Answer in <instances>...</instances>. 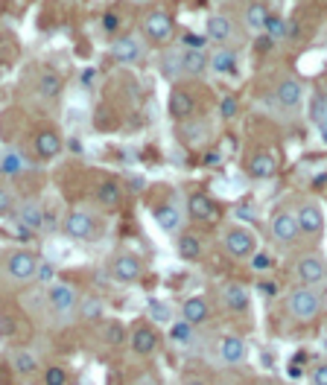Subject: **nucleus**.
I'll return each instance as SVG.
<instances>
[{
	"label": "nucleus",
	"instance_id": "5fc2aeb1",
	"mask_svg": "<svg viewBox=\"0 0 327 385\" xmlns=\"http://www.w3.org/2000/svg\"><path fill=\"white\" fill-rule=\"evenodd\" d=\"M181 385H208V382H204L202 377H184V382H181Z\"/></svg>",
	"mask_w": 327,
	"mask_h": 385
},
{
	"label": "nucleus",
	"instance_id": "423d86ee",
	"mask_svg": "<svg viewBox=\"0 0 327 385\" xmlns=\"http://www.w3.org/2000/svg\"><path fill=\"white\" fill-rule=\"evenodd\" d=\"M269 237H272L275 245H281V248H293L301 240V231H298V222L293 216V210L277 207L275 214L269 216Z\"/></svg>",
	"mask_w": 327,
	"mask_h": 385
},
{
	"label": "nucleus",
	"instance_id": "ddd939ff",
	"mask_svg": "<svg viewBox=\"0 0 327 385\" xmlns=\"http://www.w3.org/2000/svg\"><path fill=\"white\" fill-rule=\"evenodd\" d=\"M293 216L298 222L301 237H319V233L324 231V214H321V207L316 202H301L293 210Z\"/></svg>",
	"mask_w": 327,
	"mask_h": 385
},
{
	"label": "nucleus",
	"instance_id": "a19ab883",
	"mask_svg": "<svg viewBox=\"0 0 327 385\" xmlns=\"http://www.w3.org/2000/svg\"><path fill=\"white\" fill-rule=\"evenodd\" d=\"M237 114H240V99H237V94H225L220 99V117L222 120H234Z\"/></svg>",
	"mask_w": 327,
	"mask_h": 385
},
{
	"label": "nucleus",
	"instance_id": "c9c22d12",
	"mask_svg": "<svg viewBox=\"0 0 327 385\" xmlns=\"http://www.w3.org/2000/svg\"><path fill=\"white\" fill-rule=\"evenodd\" d=\"M23 169H27V158L21 152H6L0 158V172H3V176H21Z\"/></svg>",
	"mask_w": 327,
	"mask_h": 385
},
{
	"label": "nucleus",
	"instance_id": "473e14b6",
	"mask_svg": "<svg viewBox=\"0 0 327 385\" xmlns=\"http://www.w3.org/2000/svg\"><path fill=\"white\" fill-rule=\"evenodd\" d=\"M103 313H105V304H103V298H96V295H88V298H82L79 301V309H76V315L82 318V321H100L103 318Z\"/></svg>",
	"mask_w": 327,
	"mask_h": 385
},
{
	"label": "nucleus",
	"instance_id": "5701e85b",
	"mask_svg": "<svg viewBox=\"0 0 327 385\" xmlns=\"http://www.w3.org/2000/svg\"><path fill=\"white\" fill-rule=\"evenodd\" d=\"M112 275L120 283H135V280H140V275H143L140 257H135V254H117L112 260Z\"/></svg>",
	"mask_w": 327,
	"mask_h": 385
},
{
	"label": "nucleus",
	"instance_id": "4468645a",
	"mask_svg": "<svg viewBox=\"0 0 327 385\" xmlns=\"http://www.w3.org/2000/svg\"><path fill=\"white\" fill-rule=\"evenodd\" d=\"M275 103L281 105L284 111H295L304 103V82L298 76H286L275 85Z\"/></svg>",
	"mask_w": 327,
	"mask_h": 385
},
{
	"label": "nucleus",
	"instance_id": "4be33fe9",
	"mask_svg": "<svg viewBox=\"0 0 327 385\" xmlns=\"http://www.w3.org/2000/svg\"><path fill=\"white\" fill-rule=\"evenodd\" d=\"M208 70L220 73V76H237V70H240L237 50H231V47H216L213 53L208 56Z\"/></svg>",
	"mask_w": 327,
	"mask_h": 385
},
{
	"label": "nucleus",
	"instance_id": "0eeeda50",
	"mask_svg": "<svg viewBox=\"0 0 327 385\" xmlns=\"http://www.w3.org/2000/svg\"><path fill=\"white\" fill-rule=\"evenodd\" d=\"M62 231H65V237L74 242H91L100 237V225H96V219L88 210H70L62 222Z\"/></svg>",
	"mask_w": 327,
	"mask_h": 385
},
{
	"label": "nucleus",
	"instance_id": "20e7f679",
	"mask_svg": "<svg viewBox=\"0 0 327 385\" xmlns=\"http://www.w3.org/2000/svg\"><path fill=\"white\" fill-rule=\"evenodd\" d=\"M39 254L30 251V248H15L6 257V278L15 283V287H23V283L35 280V269H39Z\"/></svg>",
	"mask_w": 327,
	"mask_h": 385
},
{
	"label": "nucleus",
	"instance_id": "603ef678",
	"mask_svg": "<svg viewBox=\"0 0 327 385\" xmlns=\"http://www.w3.org/2000/svg\"><path fill=\"white\" fill-rule=\"evenodd\" d=\"M293 365H298V368H301V365H307V351H298V353L293 356Z\"/></svg>",
	"mask_w": 327,
	"mask_h": 385
},
{
	"label": "nucleus",
	"instance_id": "bf43d9fd",
	"mask_svg": "<svg viewBox=\"0 0 327 385\" xmlns=\"http://www.w3.org/2000/svg\"><path fill=\"white\" fill-rule=\"evenodd\" d=\"M213 385H228V382H213Z\"/></svg>",
	"mask_w": 327,
	"mask_h": 385
},
{
	"label": "nucleus",
	"instance_id": "6e6552de",
	"mask_svg": "<svg viewBox=\"0 0 327 385\" xmlns=\"http://www.w3.org/2000/svg\"><path fill=\"white\" fill-rule=\"evenodd\" d=\"M167 111H169V117H173V120L178 123V126H181V123H187V120L196 117L199 99H196V94H193L190 88H181V85H176V88L169 91Z\"/></svg>",
	"mask_w": 327,
	"mask_h": 385
},
{
	"label": "nucleus",
	"instance_id": "aec40b11",
	"mask_svg": "<svg viewBox=\"0 0 327 385\" xmlns=\"http://www.w3.org/2000/svg\"><path fill=\"white\" fill-rule=\"evenodd\" d=\"M178 134H181V141H184V146L202 149V146L211 143V123L193 117V120H187V123H181V126H178Z\"/></svg>",
	"mask_w": 327,
	"mask_h": 385
},
{
	"label": "nucleus",
	"instance_id": "b1692460",
	"mask_svg": "<svg viewBox=\"0 0 327 385\" xmlns=\"http://www.w3.org/2000/svg\"><path fill=\"white\" fill-rule=\"evenodd\" d=\"M94 198H96V205H100V207L117 210L120 205H123V184H120L117 178H105V181L96 184Z\"/></svg>",
	"mask_w": 327,
	"mask_h": 385
},
{
	"label": "nucleus",
	"instance_id": "39448f33",
	"mask_svg": "<svg viewBox=\"0 0 327 385\" xmlns=\"http://www.w3.org/2000/svg\"><path fill=\"white\" fill-rule=\"evenodd\" d=\"M79 301H82V295L76 292L74 283L56 280L53 287H47V306H50L59 318H70V315H76Z\"/></svg>",
	"mask_w": 327,
	"mask_h": 385
},
{
	"label": "nucleus",
	"instance_id": "ea45409f",
	"mask_svg": "<svg viewBox=\"0 0 327 385\" xmlns=\"http://www.w3.org/2000/svg\"><path fill=\"white\" fill-rule=\"evenodd\" d=\"M67 382H70V371L65 365H50L41 377V385H67Z\"/></svg>",
	"mask_w": 327,
	"mask_h": 385
},
{
	"label": "nucleus",
	"instance_id": "e433bc0d",
	"mask_svg": "<svg viewBox=\"0 0 327 385\" xmlns=\"http://www.w3.org/2000/svg\"><path fill=\"white\" fill-rule=\"evenodd\" d=\"M56 275H59V269L53 260H39V269H35V280L32 283H39V287H53L56 283Z\"/></svg>",
	"mask_w": 327,
	"mask_h": 385
},
{
	"label": "nucleus",
	"instance_id": "6e6d98bb",
	"mask_svg": "<svg viewBox=\"0 0 327 385\" xmlns=\"http://www.w3.org/2000/svg\"><path fill=\"white\" fill-rule=\"evenodd\" d=\"M319 134H321V141L327 143V117H324V120L319 123Z\"/></svg>",
	"mask_w": 327,
	"mask_h": 385
},
{
	"label": "nucleus",
	"instance_id": "052dcab7",
	"mask_svg": "<svg viewBox=\"0 0 327 385\" xmlns=\"http://www.w3.org/2000/svg\"><path fill=\"white\" fill-rule=\"evenodd\" d=\"M0 377H3V371H0Z\"/></svg>",
	"mask_w": 327,
	"mask_h": 385
},
{
	"label": "nucleus",
	"instance_id": "79ce46f5",
	"mask_svg": "<svg viewBox=\"0 0 327 385\" xmlns=\"http://www.w3.org/2000/svg\"><path fill=\"white\" fill-rule=\"evenodd\" d=\"M249 266H251V271H269L275 266V260H272V254H266V251H254L249 257Z\"/></svg>",
	"mask_w": 327,
	"mask_h": 385
},
{
	"label": "nucleus",
	"instance_id": "2eb2a0df",
	"mask_svg": "<svg viewBox=\"0 0 327 385\" xmlns=\"http://www.w3.org/2000/svg\"><path fill=\"white\" fill-rule=\"evenodd\" d=\"M220 304L228 309V313L243 315V313H249V306H251V292L243 287V283L228 280V283H222V289H220Z\"/></svg>",
	"mask_w": 327,
	"mask_h": 385
},
{
	"label": "nucleus",
	"instance_id": "9d476101",
	"mask_svg": "<svg viewBox=\"0 0 327 385\" xmlns=\"http://www.w3.org/2000/svg\"><path fill=\"white\" fill-rule=\"evenodd\" d=\"M295 278L301 287H310V289H316L319 283L327 278V263H324V257L321 254H301L295 260Z\"/></svg>",
	"mask_w": 327,
	"mask_h": 385
},
{
	"label": "nucleus",
	"instance_id": "f704fd0d",
	"mask_svg": "<svg viewBox=\"0 0 327 385\" xmlns=\"http://www.w3.org/2000/svg\"><path fill=\"white\" fill-rule=\"evenodd\" d=\"M289 32H293V30H289V21L284 15H269V21H266V30H263L266 39H269V41H284Z\"/></svg>",
	"mask_w": 327,
	"mask_h": 385
},
{
	"label": "nucleus",
	"instance_id": "393cba45",
	"mask_svg": "<svg viewBox=\"0 0 327 385\" xmlns=\"http://www.w3.org/2000/svg\"><path fill=\"white\" fill-rule=\"evenodd\" d=\"M208 318H211V301L204 295H193L181 304V321H187V324L196 327V324H204Z\"/></svg>",
	"mask_w": 327,
	"mask_h": 385
},
{
	"label": "nucleus",
	"instance_id": "bb28decb",
	"mask_svg": "<svg viewBox=\"0 0 327 385\" xmlns=\"http://www.w3.org/2000/svg\"><path fill=\"white\" fill-rule=\"evenodd\" d=\"M62 88H65V82H62V76L53 70V67H47V70H41L39 73V82H35V91H39V96L41 99H59L62 96Z\"/></svg>",
	"mask_w": 327,
	"mask_h": 385
},
{
	"label": "nucleus",
	"instance_id": "3c124183",
	"mask_svg": "<svg viewBox=\"0 0 327 385\" xmlns=\"http://www.w3.org/2000/svg\"><path fill=\"white\" fill-rule=\"evenodd\" d=\"M286 374H289V379H298V377H304V368H298V365H293V362H289Z\"/></svg>",
	"mask_w": 327,
	"mask_h": 385
},
{
	"label": "nucleus",
	"instance_id": "c85d7f7f",
	"mask_svg": "<svg viewBox=\"0 0 327 385\" xmlns=\"http://www.w3.org/2000/svg\"><path fill=\"white\" fill-rule=\"evenodd\" d=\"M44 214H47V210L41 207V202L30 198V202H23V205L18 207V225L30 228L32 233H35V231H41V225H44Z\"/></svg>",
	"mask_w": 327,
	"mask_h": 385
},
{
	"label": "nucleus",
	"instance_id": "4d7b16f0",
	"mask_svg": "<svg viewBox=\"0 0 327 385\" xmlns=\"http://www.w3.org/2000/svg\"><path fill=\"white\" fill-rule=\"evenodd\" d=\"M135 385H158V382H155V379H149V377H140Z\"/></svg>",
	"mask_w": 327,
	"mask_h": 385
},
{
	"label": "nucleus",
	"instance_id": "cd10ccee",
	"mask_svg": "<svg viewBox=\"0 0 327 385\" xmlns=\"http://www.w3.org/2000/svg\"><path fill=\"white\" fill-rule=\"evenodd\" d=\"M269 15H272L269 3H246V9H243V27L249 32H260L263 35Z\"/></svg>",
	"mask_w": 327,
	"mask_h": 385
},
{
	"label": "nucleus",
	"instance_id": "a211bd4d",
	"mask_svg": "<svg viewBox=\"0 0 327 385\" xmlns=\"http://www.w3.org/2000/svg\"><path fill=\"white\" fill-rule=\"evenodd\" d=\"M277 169H281V164H277L275 152H269V149H260V152H254L249 158V164H246V172H249L254 181H269V178L277 176Z\"/></svg>",
	"mask_w": 327,
	"mask_h": 385
},
{
	"label": "nucleus",
	"instance_id": "8fccbe9b",
	"mask_svg": "<svg viewBox=\"0 0 327 385\" xmlns=\"http://www.w3.org/2000/svg\"><path fill=\"white\" fill-rule=\"evenodd\" d=\"M216 164H220V152L216 149L213 152H204V167H216Z\"/></svg>",
	"mask_w": 327,
	"mask_h": 385
},
{
	"label": "nucleus",
	"instance_id": "c756f323",
	"mask_svg": "<svg viewBox=\"0 0 327 385\" xmlns=\"http://www.w3.org/2000/svg\"><path fill=\"white\" fill-rule=\"evenodd\" d=\"M181 219H184V214H181L178 205H173V202H164L155 207V222H158V228L167 233H176L181 228Z\"/></svg>",
	"mask_w": 327,
	"mask_h": 385
},
{
	"label": "nucleus",
	"instance_id": "dca6fc26",
	"mask_svg": "<svg viewBox=\"0 0 327 385\" xmlns=\"http://www.w3.org/2000/svg\"><path fill=\"white\" fill-rule=\"evenodd\" d=\"M108 56H112L117 65H135V61L143 56V44L138 35H117V39L112 41V50H108Z\"/></svg>",
	"mask_w": 327,
	"mask_h": 385
},
{
	"label": "nucleus",
	"instance_id": "f257e3e1",
	"mask_svg": "<svg viewBox=\"0 0 327 385\" xmlns=\"http://www.w3.org/2000/svg\"><path fill=\"white\" fill-rule=\"evenodd\" d=\"M220 245L225 257L231 260H246L257 251V237L251 233V228L240 225V222H231V225H225L222 233H220Z\"/></svg>",
	"mask_w": 327,
	"mask_h": 385
},
{
	"label": "nucleus",
	"instance_id": "7ed1b4c3",
	"mask_svg": "<svg viewBox=\"0 0 327 385\" xmlns=\"http://www.w3.org/2000/svg\"><path fill=\"white\" fill-rule=\"evenodd\" d=\"M140 30L152 44L169 47V41H173V35H176V18H173V12H167V9H149L147 15H143Z\"/></svg>",
	"mask_w": 327,
	"mask_h": 385
},
{
	"label": "nucleus",
	"instance_id": "c03bdc74",
	"mask_svg": "<svg viewBox=\"0 0 327 385\" xmlns=\"http://www.w3.org/2000/svg\"><path fill=\"white\" fill-rule=\"evenodd\" d=\"M310 385H327V359H324V362H319V365H313Z\"/></svg>",
	"mask_w": 327,
	"mask_h": 385
},
{
	"label": "nucleus",
	"instance_id": "9b49d317",
	"mask_svg": "<svg viewBox=\"0 0 327 385\" xmlns=\"http://www.w3.org/2000/svg\"><path fill=\"white\" fill-rule=\"evenodd\" d=\"M187 216L196 222V225H211V222L220 219V205H216L208 193L193 190L187 196Z\"/></svg>",
	"mask_w": 327,
	"mask_h": 385
},
{
	"label": "nucleus",
	"instance_id": "49530a36",
	"mask_svg": "<svg viewBox=\"0 0 327 385\" xmlns=\"http://www.w3.org/2000/svg\"><path fill=\"white\" fill-rule=\"evenodd\" d=\"M324 117H327V99H324V96H319V99H316V105H313V120L321 123Z\"/></svg>",
	"mask_w": 327,
	"mask_h": 385
},
{
	"label": "nucleus",
	"instance_id": "37998d69",
	"mask_svg": "<svg viewBox=\"0 0 327 385\" xmlns=\"http://www.w3.org/2000/svg\"><path fill=\"white\" fill-rule=\"evenodd\" d=\"M120 23H123V18H120V12H114V9H108L105 15H103V30H105L108 35H117Z\"/></svg>",
	"mask_w": 327,
	"mask_h": 385
},
{
	"label": "nucleus",
	"instance_id": "2f4dec72",
	"mask_svg": "<svg viewBox=\"0 0 327 385\" xmlns=\"http://www.w3.org/2000/svg\"><path fill=\"white\" fill-rule=\"evenodd\" d=\"M12 368L18 377H32L39 371V359L32 351H12Z\"/></svg>",
	"mask_w": 327,
	"mask_h": 385
},
{
	"label": "nucleus",
	"instance_id": "f8f14e48",
	"mask_svg": "<svg viewBox=\"0 0 327 385\" xmlns=\"http://www.w3.org/2000/svg\"><path fill=\"white\" fill-rule=\"evenodd\" d=\"M216 356H220L222 365L240 368V365H246V359H249V344H246L243 336H237V333H228V336H222L220 344H216Z\"/></svg>",
	"mask_w": 327,
	"mask_h": 385
},
{
	"label": "nucleus",
	"instance_id": "4c0bfd02",
	"mask_svg": "<svg viewBox=\"0 0 327 385\" xmlns=\"http://www.w3.org/2000/svg\"><path fill=\"white\" fill-rule=\"evenodd\" d=\"M193 336H196V327L187 324V321L178 318V321H173V324H169V339H173L176 344H190Z\"/></svg>",
	"mask_w": 327,
	"mask_h": 385
},
{
	"label": "nucleus",
	"instance_id": "6ab92c4d",
	"mask_svg": "<svg viewBox=\"0 0 327 385\" xmlns=\"http://www.w3.org/2000/svg\"><path fill=\"white\" fill-rule=\"evenodd\" d=\"M161 76L176 88V82L184 76V47L169 44L161 50Z\"/></svg>",
	"mask_w": 327,
	"mask_h": 385
},
{
	"label": "nucleus",
	"instance_id": "1a4fd4ad",
	"mask_svg": "<svg viewBox=\"0 0 327 385\" xmlns=\"http://www.w3.org/2000/svg\"><path fill=\"white\" fill-rule=\"evenodd\" d=\"M158 344H161V336H158L152 321H138V324L129 330V347L135 356H152L158 351Z\"/></svg>",
	"mask_w": 327,
	"mask_h": 385
},
{
	"label": "nucleus",
	"instance_id": "09e8293b",
	"mask_svg": "<svg viewBox=\"0 0 327 385\" xmlns=\"http://www.w3.org/2000/svg\"><path fill=\"white\" fill-rule=\"evenodd\" d=\"M237 216H240V219H254V214H251V207H249V202H243V205H237Z\"/></svg>",
	"mask_w": 327,
	"mask_h": 385
},
{
	"label": "nucleus",
	"instance_id": "864d4df0",
	"mask_svg": "<svg viewBox=\"0 0 327 385\" xmlns=\"http://www.w3.org/2000/svg\"><path fill=\"white\" fill-rule=\"evenodd\" d=\"M94 79H96V70H91V67H88V70H82V82H85V85H91Z\"/></svg>",
	"mask_w": 327,
	"mask_h": 385
},
{
	"label": "nucleus",
	"instance_id": "a18cd8bd",
	"mask_svg": "<svg viewBox=\"0 0 327 385\" xmlns=\"http://www.w3.org/2000/svg\"><path fill=\"white\" fill-rule=\"evenodd\" d=\"M12 207H15V202H12V190L0 187V216H12Z\"/></svg>",
	"mask_w": 327,
	"mask_h": 385
},
{
	"label": "nucleus",
	"instance_id": "7c9ffc66",
	"mask_svg": "<svg viewBox=\"0 0 327 385\" xmlns=\"http://www.w3.org/2000/svg\"><path fill=\"white\" fill-rule=\"evenodd\" d=\"M208 73V53L204 50H184V76L199 79Z\"/></svg>",
	"mask_w": 327,
	"mask_h": 385
},
{
	"label": "nucleus",
	"instance_id": "58836bf2",
	"mask_svg": "<svg viewBox=\"0 0 327 385\" xmlns=\"http://www.w3.org/2000/svg\"><path fill=\"white\" fill-rule=\"evenodd\" d=\"M169 318H173V309H169L167 301H158V298H152L149 301V321L155 327L158 324H169Z\"/></svg>",
	"mask_w": 327,
	"mask_h": 385
},
{
	"label": "nucleus",
	"instance_id": "de8ad7c7",
	"mask_svg": "<svg viewBox=\"0 0 327 385\" xmlns=\"http://www.w3.org/2000/svg\"><path fill=\"white\" fill-rule=\"evenodd\" d=\"M275 41H269V39H266V35H260V41L257 44H254V53H260V56H266V53H269V47H272Z\"/></svg>",
	"mask_w": 327,
	"mask_h": 385
},
{
	"label": "nucleus",
	"instance_id": "f03ea898",
	"mask_svg": "<svg viewBox=\"0 0 327 385\" xmlns=\"http://www.w3.org/2000/svg\"><path fill=\"white\" fill-rule=\"evenodd\" d=\"M324 309V298L319 295V289H310V287H295L293 292L286 295V313L293 315L295 321H313L319 318Z\"/></svg>",
	"mask_w": 327,
	"mask_h": 385
},
{
	"label": "nucleus",
	"instance_id": "a878e982",
	"mask_svg": "<svg viewBox=\"0 0 327 385\" xmlns=\"http://www.w3.org/2000/svg\"><path fill=\"white\" fill-rule=\"evenodd\" d=\"M176 251H178V257L184 260V263H199L202 254H204V245H202V240H199V233L181 231L178 240H176Z\"/></svg>",
	"mask_w": 327,
	"mask_h": 385
},
{
	"label": "nucleus",
	"instance_id": "72a5a7b5",
	"mask_svg": "<svg viewBox=\"0 0 327 385\" xmlns=\"http://www.w3.org/2000/svg\"><path fill=\"white\" fill-rule=\"evenodd\" d=\"M100 336H103V342L108 347H120V344L129 339V330H126L123 321H105L103 330H100Z\"/></svg>",
	"mask_w": 327,
	"mask_h": 385
},
{
	"label": "nucleus",
	"instance_id": "f3484780",
	"mask_svg": "<svg viewBox=\"0 0 327 385\" xmlns=\"http://www.w3.org/2000/svg\"><path fill=\"white\" fill-rule=\"evenodd\" d=\"M234 32H237L234 18L225 15V12H216V15H211L208 21H204V39L213 41V44H220V47H225L228 41H231Z\"/></svg>",
	"mask_w": 327,
	"mask_h": 385
},
{
	"label": "nucleus",
	"instance_id": "13d9d810",
	"mask_svg": "<svg viewBox=\"0 0 327 385\" xmlns=\"http://www.w3.org/2000/svg\"><path fill=\"white\" fill-rule=\"evenodd\" d=\"M321 351L327 353V333H324V336H321Z\"/></svg>",
	"mask_w": 327,
	"mask_h": 385
},
{
	"label": "nucleus",
	"instance_id": "412c9836",
	"mask_svg": "<svg viewBox=\"0 0 327 385\" xmlns=\"http://www.w3.org/2000/svg\"><path fill=\"white\" fill-rule=\"evenodd\" d=\"M32 149H35V155H39L41 160H53L65 149V141H62V134H59L56 129H41V132H35Z\"/></svg>",
	"mask_w": 327,
	"mask_h": 385
}]
</instances>
